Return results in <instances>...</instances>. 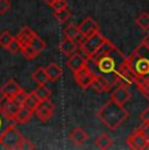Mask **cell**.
<instances>
[{"instance_id": "obj_33", "label": "cell", "mask_w": 149, "mask_h": 150, "mask_svg": "<svg viewBox=\"0 0 149 150\" xmlns=\"http://www.w3.org/2000/svg\"><path fill=\"white\" fill-rule=\"evenodd\" d=\"M12 7V3L9 0H0V14L7 13Z\"/></svg>"}, {"instance_id": "obj_27", "label": "cell", "mask_w": 149, "mask_h": 150, "mask_svg": "<svg viewBox=\"0 0 149 150\" xmlns=\"http://www.w3.org/2000/svg\"><path fill=\"white\" fill-rule=\"evenodd\" d=\"M21 54L24 55V57L25 59H28V60L35 59V57L39 55L38 51H37L35 48H34L33 46H30V45H26V46H24V47H21Z\"/></svg>"}, {"instance_id": "obj_1", "label": "cell", "mask_w": 149, "mask_h": 150, "mask_svg": "<svg viewBox=\"0 0 149 150\" xmlns=\"http://www.w3.org/2000/svg\"><path fill=\"white\" fill-rule=\"evenodd\" d=\"M90 60L93 62V68L92 69H93L94 73L105 76L107 79L109 77L115 79L118 71L127 63V57L114 45L102 55L92 57Z\"/></svg>"}, {"instance_id": "obj_43", "label": "cell", "mask_w": 149, "mask_h": 150, "mask_svg": "<svg viewBox=\"0 0 149 150\" xmlns=\"http://www.w3.org/2000/svg\"><path fill=\"white\" fill-rule=\"evenodd\" d=\"M147 149H149V144H148V146H147Z\"/></svg>"}, {"instance_id": "obj_11", "label": "cell", "mask_w": 149, "mask_h": 150, "mask_svg": "<svg viewBox=\"0 0 149 150\" xmlns=\"http://www.w3.org/2000/svg\"><path fill=\"white\" fill-rule=\"evenodd\" d=\"M90 88L93 89L96 93H106V91H109L113 88V82H111L110 79H107V77L101 76V74H96Z\"/></svg>"}, {"instance_id": "obj_35", "label": "cell", "mask_w": 149, "mask_h": 150, "mask_svg": "<svg viewBox=\"0 0 149 150\" xmlns=\"http://www.w3.org/2000/svg\"><path fill=\"white\" fill-rule=\"evenodd\" d=\"M50 7H53L54 11L55 9H62V8L67 7V1H65V0H54V3L50 5Z\"/></svg>"}, {"instance_id": "obj_25", "label": "cell", "mask_w": 149, "mask_h": 150, "mask_svg": "<svg viewBox=\"0 0 149 150\" xmlns=\"http://www.w3.org/2000/svg\"><path fill=\"white\" fill-rule=\"evenodd\" d=\"M64 37H65V38H70V39L76 41V39L80 37L79 26H77V25H74V24H70L67 28L64 29Z\"/></svg>"}, {"instance_id": "obj_22", "label": "cell", "mask_w": 149, "mask_h": 150, "mask_svg": "<svg viewBox=\"0 0 149 150\" xmlns=\"http://www.w3.org/2000/svg\"><path fill=\"white\" fill-rule=\"evenodd\" d=\"M31 79H33L34 81L38 83V85H45V83L48 81L47 73H46V69L42 68V67L37 68L35 71L31 73Z\"/></svg>"}, {"instance_id": "obj_39", "label": "cell", "mask_w": 149, "mask_h": 150, "mask_svg": "<svg viewBox=\"0 0 149 150\" xmlns=\"http://www.w3.org/2000/svg\"><path fill=\"white\" fill-rule=\"evenodd\" d=\"M141 120H143V123H149V107H147L143 111V114H141Z\"/></svg>"}, {"instance_id": "obj_34", "label": "cell", "mask_w": 149, "mask_h": 150, "mask_svg": "<svg viewBox=\"0 0 149 150\" xmlns=\"http://www.w3.org/2000/svg\"><path fill=\"white\" fill-rule=\"evenodd\" d=\"M7 50L11 51V52H13V54H15V52H18V51L21 50V47H20V43H18V41L16 39V37L13 38V41L9 43V46L7 47Z\"/></svg>"}, {"instance_id": "obj_8", "label": "cell", "mask_w": 149, "mask_h": 150, "mask_svg": "<svg viewBox=\"0 0 149 150\" xmlns=\"http://www.w3.org/2000/svg\"><path fill=\"white\" fill-rule=\"evenodd\" d=\"M34 112L37 114V116L39 117L41 122H48V120L54 116L55 106L50 102V99L42 100V102H39V105L37 106V108L34 110Z\"/></svg>"}, {"instance_id": "obj_18", "label": "cell", "mask_w": 149, "mask_h": 150, "mask_svg": "<svg viewBox=\"0 0 149 150\" xmlns=\"http://www.w3.org/2000/svg\"><path fill=\"white\" fill-rule=\"evenodd\" d=\"M34 31L31 30L30 28H28V26H24L20 30V33L17 34V37H16V39L20 43V47H24V46H26V45H29V42H30V39L33 38V35H34ZM21 51V50H20Z\"/></svg>"}, {"instance_id": "obj_2", "label": "cell", "mask_w": 149, "mask_h": 150, "mask_svg": "<svg viewBox=\"0 0 149 150\" xmlns=\"http://www.w3.org/2000/svg\"><path fill=\"white\" fill-rule=\"evenodd\" d=\"M97 116H98V119L101 120L109 129L115 131L119 125H122V124L127 120L128 112H127V110L123 107V105L110 99L97 112Z\"/></svg>"}, {"instance_id": "obj_23", "label": "cell", "mask_w": 149, "mask_h": 150, "mask_svg": "<svg viewBox=\"0 0 149 150\" xmlns=\"http://www.w3.org/2000/svg\"><path fill=\"white\" fill-rule=\"evenodd\" d=\"M33 93L37 96V98H38L39 100H47V99H50V97H51V90L46 86V83L45 85H38L35 89L33 90Z\"/></svg>"}, {"instance_id": "obj_4", "label": "cell", "mask_w": 149, "mask_h": 150, "mask_svg": "<svg viewBox=\"0 0 149 150\" xmlns=\"http://www.w3.org/2000/svg\"><path fill=\"white\" fill-rule=\"evenodd\" d=\"M24 136L20 133V131L16 128L13 124H11L8 128H5V131L0 134V149H20L21 144L24 141Z\"/></svg>"}, {"instance_id": "obj_29", "label": "cell", "mask_w": 149, "mask_h": 150, "mask_svg": "<svg viewBox=\"0 0 149 150\" xmlns=\"http://www.w3.org/2000/svg\"><path fill=\"white\" fill-rule=\"evenodd\" d=\"M137 26L143 30H149V13H141L136 18Z\"/></svg>"}, {"instance_id": "obj_40", "label": "cell", "mask_w": 149, "mask_h": 150, "mask_svg": "<svg viewBox=\"0 0 149 150\" xmlns=\"http://www.w3.org/2000/svg\"><path fill=\"white\" fill-rule=\"evenodd\" d=\"M143 43H144L145 46H147V47L149 48V31H148V34L147 35L144 37V39H143Z\"/></svg>"}, {"instance_id": "obj_7", "label": "cell", "mask_w": 149, "mask_h": 150, "mask_svg": "<svg viewBox=\"0 0 149 150\" xmlns=\"http://www.w3.org/2000/svg\"><path fill=\"white\" fill-rule=\"evenodd\" d=\"M137 79V74L133 72V69L128 65V63H126L122 68L118 71L115 76V81H118L123 85H131V83H135Z\"/></svg>"}, {"instance_id": "obj_37", "label": "cell", "mask_w": 149, "mask_h": 150, "mask_svg": "<svg viewBox=\"0 0 149 150\" xmlns=\"http://www.w3.org/2000/svg\"><path fill=\"white\" fill-rule=\"evenodd\" d=\"M34 148H35V145H34V144L31 142L30 140H28V138H24V141H22L21 148H20V149H34Z\"/></svg>"}, {"instance_id": "obj_36", "label": "cell", "mask_w": 149, "mask_h": 150, "mask_svg": "<svg viewBox=\"0 0 149 150\" xmlns=\"http://www.w3.org/2000/svg\"><path fill=\"white\" fill-rule=\"evenodd\" d=\"M25 96H26V93H25L24 90H21V91H20V93H17L16 96L12 98V99H15L16 102L18 103V105H21V106H22V105H24V99H25Z\"/></svg>"}, {"instance_id": "obj_17", "label": "cell", "mask_w": 149, "mask_h": 150, "mask_svg": "<svg viewBox=\"0 0 149 150\" xmlns=\"http://www.w3.org/2000/svg\"><path fill=\"white\" fill-rule=\"evenodd\" d=\"M45 69H46V73H47L48 81L50 82L58 81L60 77H62V74H63V69L60 68V65L56 64V63H50V64H48Z\"/></svg>"}, {"instance_id": "obj_12", "label": "cell", "mask_w": 149, "mask_h": 150, "mask_svg": "<svg viewBox=\"0 0 149 150\" xmlns=\"http://www.w3.org/2000/svg\"><path fill=\"white\" fill-rule=\"evenodd\" d=\"M111 99L120 103V105H124L126 102H128L131 99V93L127 89V85L120 83L116 88H114L113 93H111Z\"/></svg>"}, {"instance_id": "obj_6", "label": "cell", "mask_w": 149, "mask_h": 150, "mask_svg": "<svg viewBox=\"0 0 149 150\" xmlns=\"http://www.w3.org/2000/svg\"><path fill=\"white\" fill-rule=\"evenodd\" d=\"M94 76H96V73H94L93 69L88 64L85 65L84 68L80 69V71L73 73L74 81H76V83L81 89H89L92 86V82H93V80H94Z\"/></svg>"}, {"instance_id": "obj_13", "label": "cell", "mask_w": 149, "mask_h": 150, "mask_svg": "<svg viewBox=\"0 0 149 150\" xmlns=\"http://www.w3.org/2000/svg\"><path fill=\"white\" fill-rule=\"evenodd\" d=\"M87 64H88L87 59H85L82 55H80L77 52H73L72 55H70V57H68V60H67V67L72 71V73L80 71V69L84 68Z\"/></svg>"}, {"instance_id": "obj_41", "label": "cell", "mask_w": 149, "mask_h": 150, "mask_svg": "<svg viewBox=\"0 0 149 150\" xmlns=\"http://www.w3.org/2000/svg\"><path fill=\"white\" fill-rule=\"evenodd\" d=\"M143 94H144V97L147 98V99L149 100V89H147V90H144L143 91Z\"/></svg>"}, {"instance_id": "obj_10", "label": "cell", "mask_w": 149, "mask_h": 150, "mask_svg": "<svg viewBox=\"0 0 149 150\" xmlns=\"http://www.w3.org/2000/svg\"><path fill=\"white\" fill-rule=\"evenodd\" d=\"M77 26H79L80 34H81L82 37H85V38L92 35V34L97 33V31H99L98 24H97V21L96 20H93L92 17H87L85 20H82Z\"/></svg>"}, {"instance_id": "obj_24", "label": "cell", "mask_w": 149, "mask_h": 150, "mask_svg": "<svg viewBox=\"0 0 149 150\" xmlns=\"http://www.w3.org/2000/svg\"><path fill=\"white\" fill-rule=\"evenodd\" d=\"M54 16H55V18L58 20L59 22L64 24V22H67L68 20L71 18V11L68 9L67 7L62 8V9H55L54 11Z\"/></svg>"}, {"instance_id": "obj_42", "label": "cell", "mask_w": 149, "mask_h": 150, "mask_svg": "<svg viewBox=\"0 0 149 150\" xmlns=\"http://www.w3.org/2000/svg\"><path fill=\"white\" fill-rule=\"evenodd\" d=\"M43 1H45L47 5H51V4H53V3H54V0H43Z\"/></svg>"}, {"instance_id": "obj_31", "label": "cell", "mask_w": 149, "mask_h": 150, "mask_svg": "<svg viewBox=\"0 0 149 150\" xmlns=\"http://www.w3.org/2000/svg\"><path fill=\"white\" fill-rule=\"evenodd\" d=\"M15 37H12V34L9 33L8 30H4L0 33V47L3 48H7L9 46V43L13 41Z\"/></svg>"}, {"instance_id": "obj_15", "label": "cell", "mask_w": 149, "mask_h": 150, "mask_svg": "<svg viewBox=\"0 0 149 150\" xmlns=\"http://www.w3.org/2000/svg\"><path fill=\"white\" fill-rule=\"evenodd\" d=\"M21 90H22L21 86H20L15 80H8V81L0 88V93H1V96H5L8 98H13Z\"/></svg>"}, {"instance_id": "obj_5", "label": "cell", "mask_w": 149, "mask_h": 150, "mask_svg": "<svg viewBox=\"0 0 149 150\" xmlns=\"http://www.w3.org/2000/svg\"><path fill=\"white\" fill-rule=\"evenodd\" d=\"M105 41H106L105 37L102 35L99 31H97V33L92 34V35L87 37V38L84 39V42H82V45H81V48L88 57H92L98 51V48L105 43Z\"/></svg>"}, {"instance_id": "obj_26", "label": "cell", "mask_w": 149, "mask_h": 150, "mask_svg": "<svg viewBox=\"0 0 149 150\" xmlns=\"http://www.w3.org/2000/svg\"><path fill=\"white\" fill-rule=\"evenodd\" d=\"M39 102L41 100L37 98L35 94L31 91V93H26V96H25V99H24V106H26V107H29L31 110H35L37 106L39 105Z\"/></svg>"}, {"instance_id": "obj_19", "label": "cell", "mask_w": 149, "mask_h": 150, "mask_svg": "<svg viewBox=\"0 0 149 150\" xmlns=\"http://www.w3.org/2000/svg\"><path fill=\"white\" fill-rule=\"evenodd\" d=\"M59 48L60 51H62L64 55H72L73 52H76L77 51V43L76 41H73V39H70V38H63L62 42H60L59 45Z\"/></svg>"}, {"instance_id": "obj_3", "label": "cell", "mask_w": 149, "mask_h": 150, "mask_svg": "<svg viewBox=\"0 0 149 150\" xmlns=\"http://www.w3.org/2000/svg\"><path fill=\"white\" fill-rule=\"evenodd\" d=\"M127 63L137 76L149 74V48L144 43L139 45L127 57Z\"/></svg>"}, {"instance_id": "obj_16", "label": "cell", "mask_w": 149, "mask_h": 150, "mask_svg": "<svg viewBox=\"0 0 149 150\" xmlns=\"http://www.w3.org/2000/svg\"><path fill=\"white\" fill-rule=\"evenodd\" d=\"M33 112L34 110H31L29 107H26V106L22 105L21 107H20V110L17 111L16 116L13 117V122L17 123V124H26L30 122L31 116H33Z\"/></svg>"}, {"instance_id": "obj_38", "label": "cell", "mask_w": 149, "mask_h": 150, "mask_svg": "<svg viewBox=\"0 0 149 150\" xmlns=\"http://www.w3.org/2000/svg\"><path fill=\"white\" fill-rule=\"evenodd\" d=\"M140 131L143 132V134L145 136V138L148 140V144H149V123H144L143 127L140 128Z\"/></svg>"}, {"instance_id": "obj_30", "label": "cell", "mask_w": 149, "mask_h": 150, "mask_svg": "<svg viewBox=\"0 0 149 150\" xmlns=\"http://www.w3.org/2000/svg\"><path fill=\"white\" fill-rule=\"evenodd\" d=\"M29 45H30V46H33V47L35 48V50L38 51L39 54H41L42 51H43L45 48H46V43H45L43 41H42V39L39 38L38 35H37V34H34V35H33V38L30 39Z\"/></svg>"}, {"instance_id": "obj_21", "label": "cell", "mask_w": 149, "mask_h": 150, "mask_svg": "<svg viewBox=\"0 0 149 150\" xmlns=\"http://www.w3.org/2000/svg\"><path fill=\"white\" fill-rule=\"evenodd\" d=\"M20 107H21V105H18L15 99L9 98V99H8V102H7V105L3 107V110H4L5 114H7L8 116L13 120V117L16 116V114H17V111L20 110Z\"/></svg>"}, {"instance_id": "obj_14", "label": "cell", "mask_w": 149, "mask_h": 150, "mask_svg": "<svg viewBox=\"0 0 149 150\" xmlns=\"http://www.w3.org/2000/svg\"><path fill=\"white\" fill-rule=\"evenodd\" d=\"M70 140L72 141L73 145L82 146V145H85V142L88 141V134L81 127H76V128H73L72 131H71Z\"/></svg>"}, {"instance_id": "obj_28", "label": "cell", "mask_w": 149, "mask_h": 150, "mask_svg": "<svg viewBox=\"0 0 149 150\" xmlns=\"http://www.w3.org/2000/svg\"><path fill=\"white\" fill-rule=\"evenodd\" d=\"M11 124H13V120L5 114L4 110L0 107V134H1L3 132L5 131V128H8Z\"/></svg>"}, {"instance_id": "obj_32", "label": "cell", "mask_w": 149, "mask_h": 150, "mask_svg": "<svg viewBox=\"0 0 149 150\" xmlns=\"http://www.w3.org/2000/svg\"><path fill=\"white\" fill-rule=\"evenodd\" d=\"M137 85V88L140 89V91H144L149 89V74H144V76H137L136 79V82H135Z\"/></svg>"}, {"instance_id": "obj_9", "label": "cell", "mask_w": 149, "mask_h": 150, "mask_svg": "<svg viewBox=\"0 0 149 150\" xmlns=\"http://www.w3.org/2000/svg\"><path fill=\"white\" fill-rule=\"evenodd\" d=\"M126 141H127V145L133 150H143V149H147L148 146V140L145 138V136L143 134V132L140 129L132 132Z\"/></svg>"}, {"instance_id": "obj_20", "label": "cell", "mask_w": 149, "mask_h": 150, "mask_svg": "<svg viewBox=\"0 0 149 150\" xmlns=\"http://www.w3.org/2000/svg\"><path fill=\"white\" fill-rule=\"evenodd\" d=\"M94 146L98 148V149H102V150L110 149L111 146H113V138L109 136V134L102 133L96 138V141H94Z\"/></svg>"}]
</instances>
